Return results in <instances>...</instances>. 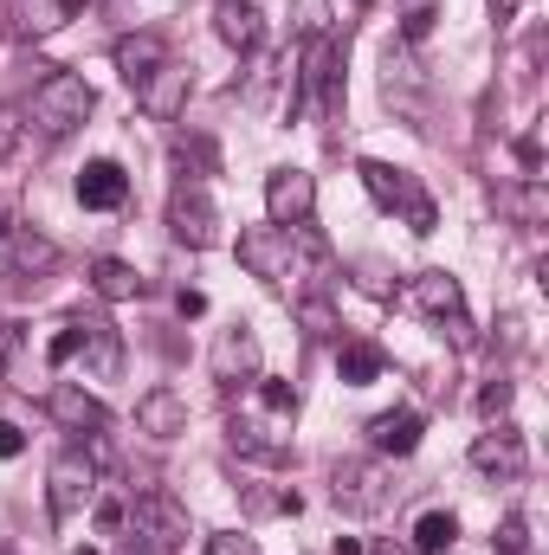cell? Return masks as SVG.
I'll return each instance as SVG.
<instances>
[{
    "label": "cell",
    "mask_w": 549,
    "mask_h": 555,
    "mask_svg": "<svg viewBox=\"0 0 549 555\" xmlns=\"http://www.w3.org/2000/svg\"><path fill=\"white\" fill-rule=\"evenodd\" d=\"M304 259H323V240L310 227H253L240 233V266L266 284H291L304 278Z\"/></svg>",
    "instance_id": "cell-1"
},
{
    "label": "cell",
    "mask_w": 549,
    "mask_h": 555,
    "mask_svg": "<svg viewBox=\"0 0 549 555\" xmlns=\"http://www.w3.org/2000/svg\"><path fill=\"white\" fill-rule=\"evenodd\" d=\"M91 104H98V91H91L78 72H46V78L33 85V111H26V117H33L39 137L59 142V137H72V130L91 117Z\"/></svg>",
    "instance_id": "cell-2"
},
{
    "label": "cell",
    "mask_w": 549,
    "mask_h": 555,
    "mask_svg": "<svg viewBox=\"0 0 549 555\" xmlns=\"http://www.w3.org/2000/svg\"><path fill=\"white\" fill-rule=\"evenodd\" d=\"M395 472H388V459H336L330 465V498H336V511H349V517H375V511H388L395 504Z\"/></svg>",
    "instance_id": "cell-3"
},
{
    "label": "cell",
    "mask_w": 549,
    "mask_h": 555,
    "mask_svg": "<svg viewBox=\"0 0 549 555\" xmlns=\"http://www.w3.org/2000/svg\"><path fill=\"white\" fill-rule=\"evenodd\" d=\"M130 524H137V543L149 550H181L188 537H194V524H188V504L181 498H168V491H142L137 511H130Z\"/></svg>",
    "instance_id": "cell-4"
},
{
    "label": "cell",
    "mask_w": 549,
    "mask_h": 555,
    "mask_svg": "<svg viewBox=\"0 0 549 555\" xmlns=\"http://www.w3.org/2000/svg\"><path fill=\"white\" fill-rule=\"evenodd\" d=\"M168 233H175V246H188V253H207V246L220 240V214H214V201H207L201 181H181V188H175V201H168Z\"/></svg>",
    "instance_id": "cell-5"
},
{
    "label": "cell",
    "mask_w": 549,
    "mask_h": 555,
    "mask_svg": "<svg viewBox=\"0 0 549 555\" xmlns=\"http://www.w3.org/2000/svg\"><path fill=\"white\" fill-rule=\"evenodd\" d=\"M91 498H98V465H91L85 452H65V459L52 465V478H46V504H52V517L72 524Z\"/></svg>",
    "instance_id": "cell-6"
},
{
    "label": "cell",
    "mask_w": 549,
    "mask_h": 555,
    "mask_svg": "<svg viewBox=\"0 0 549 555\" xmlns=\"http://www.w3.org/2000/svg\"><path fill=\"white\" fill-rule=\"evenodd\" d=\"M317 214V181L304 168H272L266 175V220L272 227H310Z\"/></svg>",
    "instance_id": "cell-7"
},
{
    "label": "cell",
    "mask_w": 549,
    "mask_h": 555,
    "mask_svg": "<svg viewBox=\"0 0 549 555\" xmlns=\"http://www.w3.org/2000/svg\"><path fill=\"white\" fill-rule=\"evenodd\" d=\"M214 382L220 388H240V382H259V336L246 323H227L220 343H214Z\"/></svg>",
    "instance_id": "cell-8"
},
{
    "label": "cell",
    "mask_w": 549,
    "mask_h": 555,
    "mask_svg": "<svg viewBox=\"0 0 549 555\" xmlns=\"http://www.w3.org/2000/svg\"><path fill=\"white\" fill-rule=\"evenodd\" d=\"M46 414L59 420L65 433H104L111 420H104V401L85 388V382H52L46 388Z\"/></svg>",
    "instance_id": "cell-9"
},
{
    "label": "cell",
    "mask_w": 549,
    "mask_h": 555,
    "mask_svg": "<svg viewBox=\"0 0 549 555\" xmlns=\"http://www.w3.org/2000/svg\"><path fill=\"white\" fill-rule=\"evenodd\" d=\"M188 85H194V78H188V65H181V59H168L162 72H149V78L137 85V98H142V111H149L155 124H175V117L188 111Z\"/></svg>",
    "instance_id": "cell-10"
},
{
    "label": "cell",
    "mask_w": 549,
    "mask_h": 555,
    "mask_svg": "<svg viewBox=\"0 0 549 555\" xmlns=\"http://www.w3.org/2000/svg\"><path fill=\"white\" fill-rule=\"evenodd\" d=\"M472 465L485 472V478H524V465H531V452H524V439L511 433V426H491V433H478L472 439Z\"/></svg>",
    "instance_id": "cell-11"
},
{
    "label": "cell",
    "mask_w": 549,
    "mask_h": 555,
    "mask_svg": "<svg viewBox=\"0 0 549 555\" xmlns=\"http://www.w3.org/2000/svg\"><path fill=\"white\" fill-rule=\"evenodd\" d=\"M137 433L155 439V446L181 439V433H188V401H181L175 388H149V395L137 401Z\"/></svg>",
    "instance_id": "cell-12"
},
{
    "label": "cell",
    "mask_w": 549,
    "mask_h": 555,
    "mask_svg": "<svg viewBox=\"0 0 549 555\" xmlns=\"http://www.w3.org/2000/svg\"><path fill=\"white\" fill-rule=\"evenodd\" d=\"M382 98H388L408 124H420V111H426V78H420V65H413L408 52H388V59H382Z\"/></svg>",
    "instance_id": "cell-13"
},
{
    "label": "cell",
    "mask_w": 549,
    "mask_h": 555,
    "mask_svg": "<svg viewBox=\"0 0 549 555\" xmlns=\"http://www.w3.org/2000/svg\"><path fill=\"white\" fill-rule=\"evenodd\" d=\"M227 446H233L240 459H253V465H284V459H291V439H272V426L253 420V414H240L227 426Z\"/></svg>",
    "instance_id": "cell-14"
},
{
    "label": "cell",
    "mask_w": 549,
    "mask_h": 555,
    "mask_svg": "<svg viewBox=\"0 0 549 555\" xmlns=\"http://www.w3.org/2000/svg\"><path fill=\"white\" fill-rule=\"evenodd\" d=\"M0 20H7L13 39H52L65 26V0H7Z\"/></svg>",
    "instance_id": "cell-15"
},
{
    "label": "cell",
    "mask_w": 549,
    "mask_h": 555,
    "mask_svg": "<svg viewBox=\"0 0 549 555\" xmlns=\"http://www.w3.org/2000/svg\"><path fill=\"white\" fill-rule=\"evenodd\" d=\"M59 272V246L46 240V233H33V227H13V259H7V284L13 278H52Z\"/></svg>",
    "instance_id": "cell-16"
},
{
    "label": "cell",
    "mask_w": 549,
    "mask_h": 555,
    "mask_svg": "<svg viewBox=\"0 0 549 555\" xmlns=\"http://www.w3.org/2000/svg\"><path fill=\"white\" fill-rule=\"evenodd\" d=\"M85 323V356H91V375L98 382H117L124 375V336L111 317H78Z\"/></svg>",
    "instance_id": "cell-17"
},
{
    "label": "cell",
    "mask_w": 549,
    "mask_h": 555,
    "mask_svg": "<svg viewBox=\"0 0 549 555\" xmlns=\"http://www.w3.org/2000/svg\"><path fill=\"white\" fill-rule=\"evenodd\" d=\"M78 201H85V207H98V214H111V207H124V201H130V175H124L117 162H91V168L78 175Z\"/></svg>",
    "instance_id": "cell-18"
},
{
    "label": "cell",
    "mask_w": 549,
    "mask_h": 555,
    "mask_svg": "<svg viewBox=\"0 0 549 555\" xmlns=\"http://www.w3.org/2000/svg\"><path fill=\"white\" fill-rule=\"evenodd\" d=\"M369 446H375V459H408L413 446H420V414H413V408L375 414L369 420Z\"/></svg>",
    "instance_id": "cell-19"
},
{
    "label": "cell",
    "mask_w": 549,
    "mask_h": 555,
    "mask_svg": "<svg viewBox=\"0 0 549 555\" xmlns=\"http://www.w3.org/2000/svg\"><path fill=\"white\" fill-rule=\"evenodd\" d=\"M111 59H117V72H124L130 85H142L149 72H162V65H168V46H162V33H124Z\"/></svg>",
    "instance_id": "cell-20"
},
{
    "label": "cell",
    "mask_w": 549,
    "mask_h": 555,
    "mask_svg": "<svg viewBox=\"0 0 549 555\" xmlns=\"http://www.w3.org/2000/svg\"><path fill=\"white\" fill-rule=\"evenodd\" d=\"M214 33H220L233 52H253V46H259V7H253V0H220V7H214Z\"/></svg>",
    "instance_id": "cell-21"
},
{
    "label": "cell",
    "mask_w": 549,
    "mask_h": 555,
    "mask_svg": "<svg viewBox=\"0 0 549 555\" xmlns=\"http://www.w3.org/2000/svg\"><path fill=\"white\" fill-rule=\"evenodd\" d=\"M356 175H362V188H369L382 207H408L413 194H420V188L408 181V168H388V162H375V155H369V162H356Z\"/></svg>",
    "instance_id": "cell-22"
},
{
    "label": "cell",
    "mask_w": 549,
    "mask_h": 555,
    "mask_svg": "<svg viewBox=\"0 0 549 555\" xmlns=\"http://www.w3.org/2000/svg\"><path fill=\"white\" fill-rule=\"evenodd\" d=\"M413 304H420L426 317H446V323H452L465 297H459V278L452 272H420L413 278Z\"/></svg>",
    "instance_id": "cell-23"
},
{
    "label": "cell",
    "mask_w": 549,
    "mask_h": 555,
    "mask_svg": "<svg viewBox=\"0 0 549 555\" xmlns=\"http://www.w3.org/2000/svg\"><path fill=\"white\" fill-rule=\"evenodd\" d=\"M91 291H98L104 304H130V297H142V278H137V266H124V259H98V266H91Z\"/></svg>",
    "instance_id": "cell-24"
},
{
    "label": "cell",
    "mask_w": 549,
    "mask_h": 555,
    "mask_svg": "<svg viewBox=\"0 0 549 555\" xmlns=\"http://www.w3.org/2000/svg\"><path fill=\"white\" fill-rule=\"evenodd\" d=\"M452 537H459V517L452 511H426L413 524V550L420 555H452Z\"/></svg>",
    "instance_id": "cell-25"
},
{
    "label": "cell",
    "mask_w": 549,
    "mask_h": 555,
    "mask_svg": "<svg viewBox=\"0 0 549 555\" xmlns=\"http://www.w3.org/2000/svg\"><path fill=\"white\" fill-rule=\"evenodd\" d=\"M336 375H343L349 388H369V382L382 375V349H375V343H343V356H336Z\"/></svg>",
    "instance_id": "cell-26"
},
{
    "label": "cell",
    "mask_w": 549,
    "mask_h": 555,
    "mask_svg": "<svg viewBox=\"0 0 549 555\" xmlns=\"http://www.w3.org/2000/svg\"><path fill=\"white\" fill-rule=\"evenodd\" d=\"M297 323H304V336H310V343H330V336H343V330H336V310H330L323 297H304V304H297Z\"/></svg>",
    "instance_id": "cell-27"
},
{
    "label": "cell",
    "mask_w": 549,
    "mask_h": 555,
    "mask_svg": "<svg viewBox=\"0 0 549 555\" xmlns=\"http://www.w3.org/2000/svg\"><path fill=\"white\" fill-rule=\"evenodd\" d=\"M175 155H181V168H194V175H214V168H220V155H214L207 137H175Z\"/></svg>",
    "instance_id": "cell-28"
},
{
    "label": "cell",
    "mask_w": 549,
    "mask_h": 555,
    "mask_svg": "<svg viewBox=\"0 0 549 555\" xmlns=\"http://www.w3.org/2000/svg\"><path fill=\"white\" fill-rule=\"evenodd\" d=\"M78 349H85V323H78V317H72V323H65V330H59V336H52V349H46V362H52V369H65V362H72V356H78Z\"/></svg>",
    "instance_id": "cell-29"
},
{
    "label": "cell",
    "mask_w": 549,
    "mask_h": 555,
    "mask_svg": "<svg viewBox=\"0 0 549 555\" xmlns=\"http://www.w3.org/2000/svg\"><path fill=\"white\" fill-rule=\"evenodd\" d=\"M498 550L505 555H531V524H524V517H505V524H498Z\"/></svg>",
    "instance_id": "cell-30"
},
{
    "label": "cell",
    "mask_w": 549,
    "mask_h": 555,
    "mask_svg": "<svg viewBox=\"0 0 549 555\" xmlns=\"http://www.w3.org/2000/svg\"><path fill=\"white\" fill-rule=\"evenodd\" d=\"M291 13H297V33H304V39H323V13H330V0H297Z\"/></svg>",
    "instance_id": "cell-31"
},
{
    "label": "cell",
    "mask_w": 549,
    "mask_h": 555,
    "mask_svg": "<svg viewBox=\"0 0 549 555\" xmlns=\"http://www.w3.org/2000/svg\"><path fill=\"white\" fill-rule=\"evenodd\" d=\"M426 33H433V7H426V0H408V20H401V39H408V46H420Z\"/></svg>",
    "instance_id": "cell-32"
},
{
    "label": "cell",
    "mask_w": 549,
    "mask_h": 555,
    "mask_svg": "<svg viewBox=\"0 0 549 555\" xmlns=\"http://www.w3.org/2000/svg\"><path fill=\"white\" fill-rule=\"evenodd\" d=\"M207 555H259V543L240 530H220V537H207Z\"/></svg>",
    "instance_id": "cell-33"
},
{
    "label": "cell",
    "mask_w": 549,
    "mask_h": 555,
    "mask_svg": "<svg viewBox=\"0 0 549 555\" xmlns=\"http://www.w3.org/2000/svg\"><path fill=\"white\" fill-rule=\"evenodd\" d=\"M478 414H485V420H505V414H511V382H491V388L478 395Z\"/></svg>",
    "instance_id": "cell-34"
},
{
    "label": "cell",
    "mask_w": 549,
    "mask_h": 555,
    "mask_svg": "<svg viewBox=\"0 0 549 555\" xmlns=\"http://www.w3.org/2000/svg\"><path fill=\"white\" fill-rule=\"evenodd\" d=\"M259 401H266L272 414H297V388H291V382H266V388H259Z\"/></svg>",
    "instance_id": "cell-35"
},
{
    "label": "cell",
    "mask_w": 549,
    "mask_h": 555,
    "mask_svg": "<svg viewBox=\"0 0 549 555\" xmlns=\"http://www.w3.org/2000/svg\"><path fill=\"white\" fill-rule=\"evenodd\" d=\"M20 130H26V124H20L13 111H0V162H7L13 149H20Z\"/></svg>",
    "instance_id": "cell-36"
},
{
    "label": "cell",
    "mask_w": 549,
    "mask_h": 555,
    "mask_svg": "<svg viewBox=\"0 0 549 555\" xmlns=\"http://www.w3.org/2000/svg\"><path fill=\"white\" fill-rule=\"evenodd\" d=\"M408 227L413 233H433V201H426V194H413L408 201Z\"/></svg>",
    "instance_id": "cell-37"
},
{
    "label": "cell",
    "mask_w": 549,
    "mask_h": 555,
    "mask_svg": "<svg viewBox=\"0 0 549 555\" xmlns=\"http://www.w3.org/2000/svg\"><path fill=\"white\" fill-rule=\"evenodd\" d=\"M20 452H26V433L13 420H0V459H20Z\"/></svg>",
    "instance_id": "cell-38"
},
{
    "label": "cell",
    "mask_w": 549,
    "mask_h": 555,
    "mask_svg": "<svg viewBox=\"0 0 549 555\" xmlns=\"http://www.w3.org/2000/svg\"><path fill=\"white\" fill-rule=\"evenodd\" d=\"M13 362H20V330L0 323V369H13Z\"/></svg>",
    "instance_id": "cell-39"
},
{
    "label": "cell",
    "mask_w": 549,
    "mask_h": 555,
    "mask_svg": "<svg viewBox=\"0 0 549 555\" xmlns=\"http://www.w3.org/2000/svg\"><path fill=\"white\" fill-rule=\"evenodd\" d=\"M98 524H104V530H124V504H117V498H104V504H98Z\"/></svg>",
    "instance_id": "cell-40"
},
{
    "label": "cell",
    "mask_w": 549,
    "mask_h": 555,
    "mask_svg": "<svg viewBox=\"0 0 549 555\" xmlns=\"http://www.w3.org/2000/svg\"><path fill=\"white\" fill-rule=\"evenodd\" d=\"M362 284H369L375 297H388V278H382V266H375V259H362Z\"/></svg>",
    "instance_id": "cell-41"
},
{
    "label": "cell",
    "mask_w": 549,
    "mask_h": 555,
    "mask_svg": "<svg viewBox=\"0 0 549 555\" xmlns=\"http://www.w3.org/2000/svg\"><path fill=\"white\" fill-rule=\"evenodd\" d=\"M175 310H181V317H201V310H207V297H201V291H181V297H175Z\"/></svg>",
    "instance_id": "cell-42"
},
{
    "label": "cell",
    "mask_w": 549,
    "mask_h": 555,
    "mask_svg": "<svg viewBox=\"0 0 549 555\" xmlns=\"http://www.w3.org/2000/svg\"><path fill=\"white\" fill-rule=\"evenodd\" d=\"M7 259H13V220L0 214V278H7Z\"/></svg>",
    "instance_id": "cell-43"
},
{
    "label": "cell",
    "mask_w": 549,
    "mask_h": 555,
    "mask_svg": "<svg viewBox=\"0 0 549 555\" xmlns=\"http://www.w3.org/2000/svg\"><path fill=\"white\" fill-rule=\"evenodd\" d=\"M336 555H362V543L356 537H336Z\"/></svg>",
    "instance_id": "cell-44"
},
{
    "label": "cell",
    "mask_w": 549,
    "mask_h": 555,
    "mask_svg": "<svg viewBox=\"0 0 549 555\" xmlns=\"http://www.w3.org/2000/svg\"><path fill=\"white\" fill-rule=\"evenodd\" d=\"M491 13H498V20H511V13H518V0H491Z\"/></svg>",
    "instance_id": "cell-45"
},
{
    "label": "cell",
    "mask_w": 549,
    "mask_h": 555,
    "mask_svg": "<svg viewBox=\"0 0 549 555\" xmlns=\"http://www.w3.org/2000/svg\"><path fill=\"white\" fill-rule=\"evenodd\" d=\"M130 555H162V550H149V543H130Z\"/></svg>",
    "instance_id": "cell-46"
}]
</instances>
